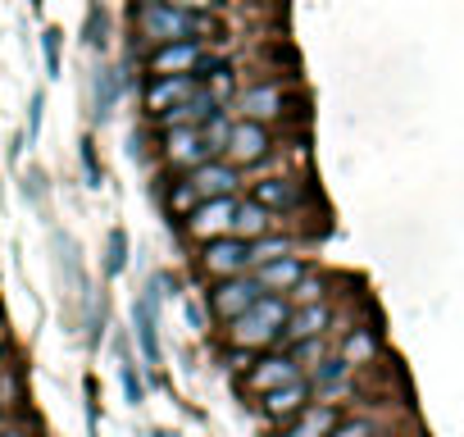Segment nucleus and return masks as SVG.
I'll list each match as a JSON object with an SVG mask.
<instances>
[{"label":"nucleus","mask_w":464,"mask_h":437,"mask_svg":"<svg viewBox=\"0 0 464 437\" xmlns=\"http://www.w3.org/2000/svg\"><path fill=\"white\" fill-rule=\"evenodd\" d=\"M137 33L150 42V46H169V42H214V19L209 15H187V10H173L164 0H137Z\"/></svg>","instance_id":"f257e3e1"},{"label":"nucleus","mask_w":464,"mask_h":437,"mask_svg":"<svg viewBox=\"0 0 464 437\" xmlns=\"http://www.w3.org/2000/svg\"><path fill=\"white\" fill-rule=\"evenodd\" d=\"M287 301L283 296H260L251 310H242L237 319L227 324V346H237V351H251V355H260V351H269V346H278V333H283V324H287Z\"/></svg>","instance_id":"f03ea898"},{"label":"nucleus","mask_w":464,"mask_h":437,"mask_svg":"<svg viewBox=\"0 0 464 437\" xmlns=\"http://www.w3.org/2000/svg\"><path fill=\"white\" fill-rule=\"evenodd\" d=\"M214 60H209V46L205 42H169V46H150L146 55V73L150 78H173V73H205Z\"/></svg>","instance_id":"7ed1b4c3"},{"label":"nucleus","mask_w":464,"mask_h":437,"mask_svg":"<svg viewBox=\"0 0 464 437\" xmlns=\"http://www.w3.org/2000/svg\"><path fill=\"white\" fill-rule=\"evenodd\" d=\"M269 151H274V137H269V128L265 123H246V119H237L227 128V141H223V164H232V169H251V164H265L269 160Z\"/></svg>","instance_id":"20e7f679"},{"label":"nucleus","mask_w":464,"mask_h":437,"mask_svg":"<svg viewBox=\"0 0 464 437\" xmlns=\"http://www.w3.org/2000/svg\"><path fill=\"white\" fill-rule=\"evenodd\" d=\"M200 269L218 283V278H237L251 269V247L242 238H214V242H200Z\"/></svg>","instance_id":"39448f33"},{"label":"nucleus","mask_w":464,"mask_h":437,"mask_svg":"<svg viewBox=\"0 0 464 437\" xmlns=\"http://www.w3.org/2000/svg\"><path fill=\"white\" fill-rule=\"evenodd\" d=\"M305 369L287 355V351H260L256 360H251V369H246V392L251 396H265V392H274V387H283V383H296Z\"/></svg>","instance_id":"423d86ee"},{"label":"nucleus","mask_w":464,"mask_h":437,"mask_svg":"<svg viewBox=\"0 0 464 437\" xmlns=\"http://www.w3.org/2000/svg\"><path fill=\"white\" fill-rule=\"evenodd\" d=\"M265 292L256 287V278L251 274H237V278H218L214 287H209V315H218L223 324H232L242 310H251L256 301H260Z\"/></svg>","instance_id":"0eeeda50"},{"label":"nucleus","mask_w":464,"mask_h":437,"mask_svg":"<svg viewBox=\"0 0 464 437\" xmlns=\"http://www.w3.org/2000/svg\"><path fill=\"white\" fill-rule=\"evenodd\" d=\"M232 209H237V196H223V200H200L187 218L182 228L191 242H214V238H227L232 228Z\"/></svg>","instance_id":"6e6552de"},{"label":"nucleus","mask_w":464,"mask_h":437,"mask_svg":"<svg viewBox=\"0 0 464 437\" xmlns=\"http://www.w3.org/2000/svg\"><path fill=\"white\" fill-rule=\"evenodd\" d=\"M187 182H191V191H196L200 200H223V196H237L242 169H232V164H223V160H205V164H196V169L187 173Z\"/></svg>","instance_id":"1a4fd4ad"},{"label":"nucleus","mask_w":464,"mask_h":437,"mask_svg":"<svg viewBox=\"0 0 464 437\" xmlns=\"http://www.w3.org/2000/svg\"><path fill=\"white\" fill-rule=\"evenodd\" d=\"M310 401H314V396H310V383H305V374H301L296 383H283V387L265 392L256 405H260V414H265L274 428H283V423H287V419H296Z\"/></svg>","instance_id":"9d476101"},{"label":"nucleus","mask_w":464,"mask_h":437,"mask_svg":"<svg viewBox=\"0 0 464 437\" xmlns=\"http://www.w3.org/2000/svg\"><path fill=\"white\" fill-rule=\"evenodd\" d=\"M328 324H333V310H328L324 301L292 306V310H287V324H283V333H278V342H283V346H296V342H305V337H324Z\"/></svg>","instance_id":"9b49d317"},{"label":"nucleus","mask_w":464,"mask_h":437,"mask_svg":"<svg viewBox=\"0 0 464 437\" xmlns=\"http://www.w3.org/2000/svg\"><path fill=\"white\" fill-rule=\"evenodd\" d=\"M214 114H223V105H214V101L205 96V87H200L196 96H187V101L169 105L164 114H155V123H160V132H173V128H200V123H209Z\"/></svg>","instance_id":"f8f14e48"},{"label":"nucleus","mask_w":464,"mask_h":437,"mask_svg":"<svg viewBox=\"0 0 464 437\" xmlns=\"http://www.w3.org/2000/svg\"><path fill=\"white\" fill-rule=\"evenodd\" d=\"M305 274H310V269H305V260H301V256H278V260L260 265L251 278H256V287H260L265 296H287Z\"/></svg>","instance_id":"ddd939ff"},{"label":"nucleus","mask_w":464,"mask_h":437,"mask_svg":"<svg viewBox=\"0 0 464 437\" xmlns=\"http://www.w3.org/2000/svg\"><path fill=\"white\" fill-rule=\"evenodd\" d=\"M196 92H200V78H196V73L150 78V87H146V114L155 119V114H164L169 105H178V101H187V96H196Z\"/></svg>","instance_id":"4468645a"},{"label":"nucleus","mask_w":464,"mask_h":437,"mask_svg":"<svg viewBox=\"0 0 464 437\" xmlns=\"http://www.w3.org/2000/svg\"><path fill=\"white\" fill-rule=\"evenodd\" d=\"M246 200H256L269 214H292V209H301L305 196H301V187L292 178H260V182H251V196Z\"/></svg>","instance_id":"2eb2a0df"},{"label":"nucleus","mask_w":464,"mask_h":437,"mask_svg":"<svg viewBox=\"0 0 464 437\" xmlns=\"http://www.w3.org/2000/svg\"><path fill=\"white\" fill-rule=\"evenodd\" d=\"M164 160L173 164V169H196V164H205V160H214L209 151H205V141H200V128H173V132H164Z\"/></svg>","instance_id":"dca6fc26"},{"label":"nucleus","mask_w":464,"mask_h":437,"mask_svg":"<svg viewBox=\"0 0 464 437\" xmlns=\"http://www.w3.org/2000/svg\"><path fill=\"white\" fill-rule=\"evenodd\" d=\"M342 423V405H328V401H310L296 419H287L283 423V437H328L333 428Z\"/></svg>","instance_id":"f3484780"},{"label":"nucleus","mask_w":464,"mask_h":437,"mask_svg":"<svg viewBox=\"0 0 464 437\" xmlns=\"http://www.w3.org/2000/svg\"><path fill=\"white\" fill-rule=\"evenodd\" d=\"M237 110H242V119L246 123H269V119H283V110H287V96H283V87H246L242 96H237Z\"/></svg>","instance_id":"a211bd4d"},{"label":"nucleus","mask_w":464,"mask_h":437,"mask_svg":"<svg viewBox=\"0 0 464 437\" xmlns=\"http://www.w3.org/2000/svg\"><path fill=\"white\" fill-rule=\"evenodd\" d=\"M305 383H310V396H319V401H328V405H337L333 396H342L346 387H351V369L337 360V355H324L310 374H305Z\"/></svg>","instance_id":"6ab92c4d"},{"label":"nucleus","mask_w":464,"mask_h":437,"mask_svg":"<svg viewBox=\"0 0 464 437\" xmlns=\"http://www.w3.org/2000/svg\"><path fill=\"white\" fill-rule=\"evenodd\" d=\"M274 233V214L260 209L256 200H237V209H232V228L227 238H242V242H260Z\"/></svg>","instance_id":"aec40b11"},{"label":"nucleus","mask_w":464,"mask_h":437,"mask_svg":"<svg viewBox=\"0 0 464 437\" xmlns=\"http://www.w3.org/2000/svg\"><path fill=\"white\" fill-rule=\"evenodd\" d=\"M155 301H160V292L150 287L141 301H137V310H132V324H137V342H141V355H146V364H160V324H155Z\"/></svg>","instance_id":"412c9836"},{"label":"nucleus","mask_w":464,"mask_h":437,"mask_svg":"<svg viewBox=\"0 0 464 437\" xmlns=\"http://www.w3.org/2000/svg\"><path fill=\"white\" fill-rule=\"evenodd\" d=\"M351 374L360 369V364H373L378 360V337L369 333V328H355V333H346L342 337V355H337Z\"/></svg>","instance_id":"4be33fe9"},{"label":"nucleus","mask_w":464,"mask_h":437,"mask_svg":"<svg viewBox=\"0 0 464 437\" xmlns=\"http://www.w3.org/2000/svg\"><path fill=\"white\" fill-rule=\"evenodd\" d=\"M123 265H128V233L110 228V238H105V274L114 278V274H123Z\"/></svg>","instance_id":"5701e85b"},{"label":"nucleus","mask_w":464,"mask_h":437,"mask_svg":"<svg viewBox=\"0 0 464 437\" xmlns=\"http://www.w3.org/2000/svg\"><path fill=\"white\" fill-rule=\"evenodd\" d=\"M196 205H200V196L191 191V182H187V178H178V182H173V191H169V214H173V218H187Z\"/></svg>","instance_id":"b1692460"},{"label":"nucleus","mask_w":464,"mask_h":437,"mask_svg":"<svg viewBox=\"0 0 464 437\" xmlns=\"http://www.w3.org/2000/svg\"><path fill=\"white\" fill-rule=\"evenodd\" d=\"M227 128H232V119H227V114H214L209 123H200V141H205V151H209V155H218V151H223Z\"/></svg>","instance_id":"393cba45"},{"label":"nucleus","mask_w":464,"mask_h":437,"mask_svg":"<svg viewBox=\"0 0 464 437\" xmlns=\"http://www.w3.org/2000/svg\"><path fill=\"white\" fill-rule=\"evenodd\" d=\"M246 247H251V269H260V265H269L278 256H292V247L278 242V238H260V242H246Z\"/></svg>","instance_id":"a878e982"},{"label":"nucleus","mask_w":464,"mask_h":437,"mask_svg":"<svg viewBox=\"0 0 464 437\" xmlns=\"http://www.w3.org/2000/svg\"><path fill=\"white\" fill-rule=\"evenodd\" d=\"M114 101H119V78L110 69H101V78H96V114L105 119L114 110Z\"/></svg>","instance_id":"bb28decb"},{"label":"nucleus","mask_w":464,"mask_h":437,"mask_svg":"<svg viewBox=\"0 0 464 437\" xmlns=\"http://www.w3.org/2000/svg\"><path fill=\"white\" fill-rule=\"evenodd\" d=\"M283 301H287V306H310V301H324V278H310V274H305V278H301V283L283 296Z\"/></svg>","instance_id":"cd10ccee"},{"label":"nucleus","mask_w":464,"mask_h":437,"mask_svg":"<svg viewBox=\"0 0 464 437\" xmlns=\"http://www.w3.org/2000/svg\"><path fill=\"white\" fill-rule=\"evenodd\" d=\"M119 378H123L128 405H141V401H146V383L137 378V369H132V360H128V355H123V369H119Z\"/></svg>","instance_id":"c85d7f7f"},{"label":"nucleus","mask_w":464,"mask_h":437,"mask_svg":"<svg viewBox=\"0 0 464 437\" xmlns=\"http://www.w3.org/2000/svg\"><path fill=\"white\" fill-rule=\"evenodd\" d=\"M328 437H378V423L373 419H342Z\"/></svg>","instance_id":"c756f323"},{"label":"nucleus","mask_w":464,"mask_h":437,"mask_svg":"<svg viewBox=\"0 0 464 437\" xmlns=\"http://www.w3.org/2000/svg\"><path fill=\"white\" fill-rule=\"evenodd\" d=\"M42 51H46V73L60 78V28H46L42 33Z\"/></svg>","instance_id":"7c9ffc66"},{"label":"nucleus","mask_w":464,"mask_h":437,"mask_svg":"<svg viewBox=\"0 0 464 437\" xmlns=\"http://www.w3.org/2000/svg\"><path fill=\"white\" fill-rule=\"evenodd\" d=\"M164 5H173V10H187V15H214L223 0H164Z\"/></svg>","instance_id":"2f4dec72"},{"label":"nucleus","mask_w":464,"mask_h":437,"mask_svg":"<svg viewBox=\"0 0 464 437\" xmlns=\"http://www.w3.org/2000/svg\"><path fill=\"white\" fill-rule=\"evenodd\" d=\"M87 42H92V46H101V42H105V15H101V10H92V15H87Z\"/></svg>","instance_id":"473e14b6"},{"label":"nucleus","mask_w":464,"mask_h":437,"mask_svg":"<svg viewBox=\"0 0 464 437\" xmlns=\"http://www.w3.org/2000/svg\"><path fill=\"white\" fill-rule=\"evenodd\" d=\"M251 360H256L251 351H237V346H227V364L237 369V374H246V369H251Z\"/></svg>","instance_id":"72a5a7b5"},{"label":"nucleus","mask_w":464,"mask_h":437,"mask_svg":"<svg viewBox=\"0 0 464 437\" xmlns=\"http://www.w3.org/2000/svg\"><path fill=\"white\" fill-rule=\"evenodd\" d=\"M82 164H87V178H92V187H101V169H96V155H92V141H82Z\"/></svg>","instance_id":"f704fd0d"},{"label":"nucleus","mask_w":464,"mask_h":437,"mask_svg":"<svg viewBox=\"0 0 464 437\" xmlns=\"http://www.w3.org/2000/svg\"><path fill=\"white\" fill-rule=\"evenodd\" d=\"M37 128H42V96H33V119H28V141L37 137Z\"/></svg>","instance_id":"c9c22d12"},{"label":"nucleus","mask_w":464,"mask_h":437,"mask_svg":"<svg viewBox=\"0 0 464 437\" xmlns=\"http://www.w3.org/2000/svg\"><path fill=\"white\" fill-rule=\"evenodd\" d=\"M187 319H191V328H205V310L196 301H187Z\"/></svg>","instance_id":"e433bc0d"},{"label":"nucleus","mask_w":464,"mask_h":437,"mask_svg":"<svg viewBox=\"0 0 464 437\" xmlns=\"http://www.w3.org/2000/svg\"><path fill=\"white\" fill-rule=\"evenodd\" d=\"M0 437H33L24 423H0Z\"/></svg>","instance_id":"4c0bfd02"},{"label":"nucleus","mask_w":464,"mask_h":437,"mask_svg":"<svg viewBox=\"0 0 464 437\" xmlns=\"http://www.w3.org/2000/svg\"><path fill=\"white\" fill-rule=\"evenodd\" d=\"M0 364H5V333H0Z\"/></svg>","instance_id":"58836bf2"},{"label":"nucleus","mask_w":464,"mask_h":437,"mask_svg":"<svg viewBox=\"0 0 464 437\" xmlns=\"http://www.w3.org/2000/svg\"><path fill=\"white\" fill-rule=\"evenodd\" d=\"M155 437H169V432H155Z\"/></svg>","instance_id":"ea45409f"},{"label":"nucleus","mask_w":464,"mask_h":437,"mask_svg":"<svg viewBox=\"0 0 464 437\" xmlns=\"http://www.w3.org/2000/svg\"><path fill=\"white\" fill-rule=\"evenodd\" d=\"M392 437H405V432H392Z\"/></svg>","instance_id":"a19ab883"}]
</instances>
